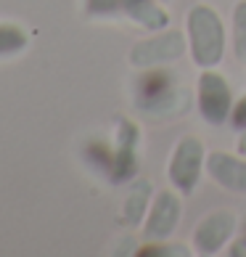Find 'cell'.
Returning a JSON list of instances; mask_svg holds the SVG:
<instances>
[{
	"label": "cell",
	"instance_id": "6da1fadb",
	"mask_svg": "<svg viewBox=\"0 0 246 257\" xmlns=\"http://www.w3.org/2000/svg\"><path fill=\"white\" fill-rule=\"evenodd\" d=\"M185 40L188 59L198 69H217L228 48V27L220 11L209 3H193L185 11Z\"/></svg>",
	"mask_w": 246,
	"mask_h": 257
},
{
	"label": "cell",
	"instance_id": "7a4b0ae2",
	"mask_svg": "<svg viewBox=\"0 0 246 257\" xmlns=\"http://www.w3.org/2000/svg\"><path fill=\"white\" fill-rule=\"evenodd\" d=\"M169 74L172 72H164L162 66V69H146V74L138 80L135 109L146 119L156 122L180 119L196 103V96H191V90L177 85V80H172Z\"/></svg>",
	"mask_w": 246,
	"mask_h": 257
},
{
	"label": "cell",
	"instance_id": "3957f363",
	"mask_svg": "<svg viewBox=\"0 0 246 257\" xmlns=\"http://www.w3.org/2000/svg\"><path fill=\"white\" fill-rule=\"evenodd\" d=\"M82 11L88 19L130 22L143 32H159L172 24L167 6L159 0H85Z\"/></svg>",
	"mask_w": 246,
	"mask_h": 257
},
{
	"label": "cell",
	"instance_id": "277c9868",
	"mask_svg": "<svg viewBox=\"0 0 246 257\" xmlns=\"http://www.w3.org/2000/svg\"><path fill=\"white\" fill-rule=\"evenodd\" d=\"M188 53V40H185V30H167L151 32L143 40L132 43L127 64L138 72L146 69H162V66H172Z\"/></svg>",
	"mask_w": 246,
	"mask_h": 257
},
{
	"label": "cell",
	"instance_id": "5b68a950",
	"mask_svg": "<svg viewBox=\"0 0 246 257\" xmlns=\"http://www.w3.org/2000/svg\"><path fill=\"white\" fill-rule=\"evenodd\" d=\"M206 146L198 136H183L169 151L167 159V180L183 196L196 194L201 175L206 173Z\"/></svg>",
	"mask_w": 246,
	"mask_h": 257
},
{
	"label": "cell",
	"instance_id": "8992f818",
	"mask_svg": "<svg viewBox=\"0 0 246 257\" xmlns=\"http://www.w3.org/2000/svg\"><path fill=\"white\" fill-rule=\"evenodd\" d=\"M235 106V96L228 77L217 69H201L196 80V109L206 125L222 127L230 122V114Z\"/></svg>",
	"mask_w": 246,
	"mask_h": 257
},
{
	"label": "cell",
	"instance_id": "52a82bcc",
	"mask_svg": "<svg viewBox=\"0 0 246 257\" xmlns=\"http://www.w3.org/2000/svg\"><path fill=\"white\" fill-rule=\"evenodd\" d=\"M235 233H238V215L228 207H217L212 212H206L193 228L191 233L193 254L214 257L220 252H228Z\"/></svg>",
	"mask_w": 246,
	"mask_h": 257
},
{
	"label": "cell",
	"instance_id": "ba28073f",
	"mask_svg": "<svg viewBox=\"0 0 246 257\" xmlns=\"http://www.w3.org/2000/svg\"><path fill=\"white\" fill-rule=\"evenodd\" d=\"M183 199L185 196L172 186L154 194L151 207H148V215H146L143 225H140L146 241L172 239L175 231L180 228V220H183Z\"/></svg>",
	"mask_w": 246,
	"mask_h": 257
},
{
	"label": "cell",
	"instance_id": "9c48e42d",
	"mask_svg": "<svg viewBox=\"0 0 246 257\" xmlns=\"http://www.w3.org/2000/svg\"><path fill=\"white\" fill-rule=\"evenodd\" d=\"M140 167V127L127 117L117 119L114 127V149L109 162L111 183H127L138 175Z\"/></svg>",
	"mask_w": 246,
	"mask_h": 257
},
{
	"label": "cell",
	"instance_id": "30bf717a",
	"mask_svg": "<svg viewBox=\"0 0 246 257\" xmlns=\"http://www.w3.org/2000/svg\"><path fill=\"white\" fill-rule=\"evenodd\" d=\"M206 175L230 194H246V157L238 151H209Z\"/></svg>",
	"mask_w": 246,
	"mask_h": 257
},
{
	"label": "cell",
	"instance_id": "8fae6325",
	"mask_svg": "<svg viewBox=\"0 0 246 257\" xmlns=\"http://www.w3.org/2000/svg\"><path fill=\"white\" fill-rule=\"evenodd\" d=\"M151 199H154V186H151V180H146V178L132 180L125 202H122V209H119L122 225H127V228L143 225L146 215H148V207H151Z\"/></svg>",
	"mask_w": 246,
	"mask_h": 257
},
{
	"label": "cell",
	"instance_id": "7c38bea8",
	"mask_svg": "<svg viewBox=\"0 0 246 257\" xmlns=\"http://www.w3.org/2000/svg\"><path fill=\"white\" fill-rule=\"evenodd\" d=\"M228 35H230V48H233L235 61L246 64V0H238L233 6Z\"/></svg>",
	"mask_w": 246,
	"mask_h": 257
},
{
	"label": "cell",
	"instance_id": "4fadbf2b",
	"mask_svg": "<svg viewBox=\"0 0 246 257\" xmlns=\"http://www.w3.org/2000/svg\"><path fill=\"white\" fill-rule=\"evenodd\" d=\"M138 257H191L193 254V246H185L183 241H172V239H164V241H146L143 246H138Z\"/></svg>",
	"mask_w": 246,
	"mask_h": 257
},
{
	"label": "cell",
	"instance_id": "5bb4252c",
	"mask_svg": "<svg viewBox=\"0 0 246 257\" xmlns=\"http://www.w3.org/2000/svg\"><path fill=\"white\" fill-rule=\"evenodd\" d=\"M27 43H30V37L19 24H0V59L24 51Z\"/></svg>",
	"mask_w": 246,
	"mask_h": 257
},
{
	"label": "cell",
	"instance_id": "9a60e30c",
	"mask_svg": "<svg viewBox=\"0 0 246 257\" xmlns=\"http://www.w3.org/2000/svg\"><path fill=\"white\" fill-rule=\"evenodd\" d=\"M230 125L235 130H246V90L235 98V106H233V114H230Z\"/></svg>",
	"mask_w": 246,
	"mask_h": 257
},
{
	"label": "cell",
	"instance_id": "2e32d148",
	"mask_svg": "<svg viewBox=\"0 0 246 257\" xmlns=\"http://www.w3.org/2000/svg\"><path fill=\"white\" fill-rule=\"evenodd\" d=\"M228 254H230V257H246V233L230 241V246H228Z\"/></svg>",
	"mask_w": 246,
	"mask_h": 257
},
{
	"label": "cell",
	"instance_id": "e0dca14e",
	"mask_svg": "<svg viewBox=\"0 0 246 257\" xmlns=\"http://www.w3.org/2000/svg\"><path fill=\"white\" fill-rule=\"evenodd\" d=\"M235 151L246 157V130H238V141H235Z\"/></svg>",
	"mask_w": 246,
	"mask_h": 257
},
{
	"label": "cell",
	"instance_id": "ac0fdd59",
	"mask_svg": "<svg viewBox=\"0 0 246 257\" xmlns=\"http://www.w3.org/2000/svg\"><path fill=\"white\" fill-rule=\"evenodd\" d=\"M159 3H164V6H169V3H172V0H159Z\"/></svg>",
	"mask_w": 246,
	"mask_h": 257
}]
</instances>
